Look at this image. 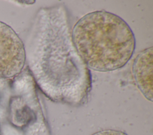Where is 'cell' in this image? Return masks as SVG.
Wrapping results in <instances>:
<instances>
[{
    "mask_svg": "<svg viewBox=\"0 0 153 135\" xmlns=\"http://www.w3.org/2000/svg\"><path fill=\"white\" fill-rule=\"evenodd\" d=\"M25 49L30 73L47 97L73 106L87 101L91 76L73 43L68 14L63 4L39 10Z\"/></svg>",
    "mask_w": 153,
    "mask_h": 135,
    "instance_id": "6da1fadb",
    "label": "cell"
},
{
    "mask_svg": "<svg viewBox=\"0 0 153 135\" xmlns=\"http://www.w3.org/2000/svg\"><path fill=\"white\" fill-rule=\"evenodd\" d=\"M132 73L135 83L144 96L152 101L153 84V48L142 51L134 58Z\"/></svg>",
    "mask_w": 153,
    "mask_h": 135,
    "instance_id": "277c9868",
    "label": "cell"
},
{
    "mask_svg": "<svg viewBox=\"0 0 153 135\" xmlns=\"http://www.w3.org/2000/svg\"><path fill=\"white\" fill-rule=\"evenodd\" d=\"M25 62L23 42L11 27L0 21V79H11L19 75Z\"/></svg>",
    "mask_w": 153,
    "mask_h": 135,
    "instance_id": "3957f363",
    "label": "cell"
},
{
    "mask_svg": "<svg viewBox=\"0 0 153 135\" xmlns=\"http://www.w3.org/2000/svg\"><path fill=\"white\" fill-rule=\"evenodd\" d=\"M74 46L88 69L108 72L123 67L136 47L134 34L120 16L101 10L82 17L72 29Z\"/></svg>",
    "mask_w": 153,
    "mask_h": 135,
    "instance_id": "7a4b0ae2",
    "label": "cell"
},
{
    "mask_svg": "<svg viewBox=\"0 0 153 135\" xmlns=\"http://www.w3.org/2000/svg\"><path fill=\"white\" fill-rule=\"evenodd\" d=\"M92 135H127V134L121 131H118L115 130H102V131L96 132Z\"/></svg>",
    "mask_w": 153,
    "mask_h": 135,
    "instance_id": "5b68a950",
    "label": "cell"
}]
</instances>
